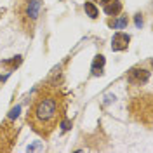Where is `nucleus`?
<instances>
[{"label":"nucleus","instance_id":"1","mask_svg":"<svg viewBox=\"0 0 153 153\" xmlns=\"http://www.w3.org/2000/svg\"><path fill=\"white\" fill-rule=\"evenodd\" d=\"M56 118H57V105L52 97H44L35 105V110H33L35 131L40 132V127H44V125L47 129H52L51 125L56 122Z\"/></svg>","mask_w":153,"mask_h":153},{"label":"nucleus","instance_id":"2","mask_svg":"<svg viewBox=\"0 0 153 153\" xmlns=\"http://www.w3.org/2000/svg\"><path fill=\"white\" fill-rule=\"evenodd\" d=\"M148 78H150V71L148 70H141V68H132L129 71V75H127V80L131 84H134V85H141L144 82H148Z\"/></svg>","mask_w":153,"mask_h":153},{"label":"nucleus","instance_id":"3","mask_svg":"<svg viewBox=\"0 0 153 153\" xmlns=\"http://www.w3.org/2000/svg\"><path fill=\"white\" fill-rule=\"evenodd\" d=\"M129 42H131V37H129L127 33L118 31V33H115L113 35V40H111V51H115V52H118V51H125L127 45H129Z\"/></svg>","mask_w":153,"mask_h":153},{"label":"nucleus","instance_id":"4","mask_svg":"<svg viewBox=\"0 0 153 153\" xmlns=\"http://www.w3.org/2000/svg\"><path fill=\"white\" fill-rule=\"evenodd\" d=\"M103 70H105V56L103 54H97L92 61V66H91V71L94 76H101L103 75Z\"/></svg>","mask_w":153,"mask_h":153},{"label":"nucleus","instance_id":"5","mask_svg":"<svg viewBox=\"0 0 153 153\" xmlns=\"http://www.w3.org/2000/svg\"><path fill=\"white\" fill-rule=\"evenodd\" d=\"M38 12H40V0H30L26 5V16L31 21H35L38 18Z\"/></svg>","mask_w":153,"mask_h":153},{"label":"nucleus","instance_id":"6","mask_svg":"<svg viewBox=\"0 0 153 153\" xmlns=\"http://www.w3.org/2000/svg\"><path fill=\"white\" fill-rule=\"evenodd\" d=\"M122 9V4L118 2V0H110L108 4L105 5V12L108 16H115V14H118Z\"/></svg>","mask_w":153,"mask_h":153},{"label":"nucleus","instance_id":"7","mask_svg":"<svg viewBox=\"0 0 153 153\" xmlns=\"http://www.w3.org/2000/svg\"><path fill=\"white\" fill-rule=\"evenodd\" d=\"M84 9H85V14L89 16V18L96 19L97 16H99V10H97V7H96L92 2H85V5H84Z\"/></svg>","mask_w":153,"mask_h":153},{"label":"nucleus","instance_id":"8","mask_svg":"<svg viewBox=\"0 0 153 153\" xmlns=\"http://www.w3.org/2000/svg\"><path fill=\"white\" fill-rule=\"evenodd\" d=\"M125 26H127V16H122L113 23V28H125Z\"/></svg>","mask_w":153,"mask_h":153},{"label":"nucleus","instance_id":"9","mask_svg":"<svg viewBox=\"0 0 153 153\" xmlns=\"http://www.w3.org/2000/svg\"><path fill=\"white\" fill-rule=\"evenodd\" d=\"M19 63H21V57L16 56V59H4L2 61V65H7V66H18Z\"/></svg>","mask_w":153,"mask_h":153},{"label":"nucleus","instance_id":"10","mask_svg":"<svg viewBox=\"0 0 153 153\" xmlns=\"http://www.w3.org/2000/svg\"><path fill=\"white\" fill-rule=\"evenodd\" d=\"M70 129H71V122H70L68 118H65V120L61 122V131H63V132H66V131H70Z\"/></svg>","mask_w":153,"mask_h":153},{"label":"nucleus","instance_id":"11","mask_svg":"<svg viewBox=\"0 0 153 153\" xmlns=\"http://www.w3.org/2000/svg\"><path fill=\"white\" fill-rule=\"evenodd\" d=\"M19 111H21V108H19V106H16V108H12V110H10V113H9V118H10V120H12V118H18Z\"/></svg>","mask_w":153,"mask_h":153},{"label":"nucleus","instance_id":"12","mask_svg":"<svg viewBox=\"0 0 153 153\" xmlns=\"http://www.w3.org/2000/svg\"><path fill=\"white\" fill-rule=\"evenodd\" d=\"M136 26L139 28V26H143V18H141V14H137L136 16Z\"/></svg>","mask_w":153,"mask_h":153},{"label":"nucleus","instance_id":"13","mask_svg":"<svg viewBox=\"0 0 153 153\" xmlns=\"http://www.w3.org/2000/svg\"><path fill=\"white\" fill-rule=\"evenodd\" d=\"M96 2H99V4H103V5H106V4H108L110 0H96Z\"/></svg>","mask_w":153,"mask_h":153}]
</instances>
